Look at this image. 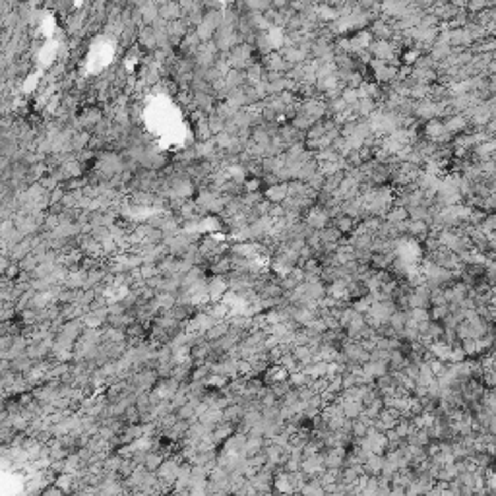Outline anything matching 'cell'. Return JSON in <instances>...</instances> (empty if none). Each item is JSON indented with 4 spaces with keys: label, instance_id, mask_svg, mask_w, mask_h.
I'll return each instance as SVG.
<instances>
[{
    "label": "cell",
    "instance_id": "6da1fadb",
    "mask_svg": "<svg viewBox=\"0 0 496 496\" xmlns=\"http://www.w3.org/2000/svg\"><path fill=\"white\" fill-rule=\"evenodd\" d=\"M304 221H306V223H308V225H310L312 229H316V231H320V229H324V227H326V225H328V223H329V221H332V219H329L328 211L324 210L322 206H318V204H314V206H312L310 210H308V211H306V213H304Z\"/></svg>",
    "mask_w": 496,
    "mask_h": 496
},
{
    "label": "cell",
    "instance_id": "7a4b0ae2",
    "mask_svg": "<svg viewBox=\"0 0 496 496\" xmlns=\"http://www.w3.org/2000/svg\"><path fill=\"white\" fill-rule=\"evenodd\" d=\"M442 120H444L446 130L452 132L454 136L462 134V132H465V130L471 128L469 118H467V115H463V113H452V115H448V117L442 118Z\"/></svg>",
    "mask_w": 496,
    "mask_h": 496
},
{
    "label": "cell",
    "instance_id": "3957f363",
    "mask_svg": "<svg viewBox=\"0 0 496 496\" xmlns=\"http://www.w3.org/2000/svg\"><path fill=\"white\" fill-rule=\"evenodd\" d=\"M473 43H475V39L465 26L450 29V45L454 49H469V47H473Z\"/></svg>",
    "mask_w": 496,
    "mask_h": 496
},
{
    "label": "cell",
    "instance_id": "277c9868",
    "mask_svg": "<svg viewBox=\"0 0 496 496\" xmlns=\"http://www.w3.org/2000/svg\"><path fill=\"white\" fill-rule=\"evenodd\" d=\"M430 233V225L425 219H407L405 221V235H409L411 238H415L417 243L425 241Z\"/></svg>",
    "mask_w": 496,
    "mask_h": 496
},
{
    "label": "cell",
    "instance_id": "5b68a950",
    "mask_svg": "<svg viewBox=\"0 0 496 496\" xmlns=\"http://www.w3.org/2000/svg\"><path fill=\"white\" fill-rule=\"evenodd\" d=\"M208 291H210V301H221V297L229 291L227 275H213L208 279Z\"/></svg>",
    "mask_w": 496,
    "mask_h": 496
},
{
    "label": "cell",
    "instance_id": "8992f818",
    "mask_svg": "<svg viewBox=\"0 0 496 496\" xmlns=\"http://www.w3.org/2000/svg\"><path fill=\"white\" fill-rule=\"evenodd\" d=\"M289 370L283 366V364H279V362H275V364H269L268 370L264 372V384H268V386H271V384H275V382H283V380H289Z\"/></svg>",
    "mask_w": 496,
    "mask_h": 496
},
{
    "label": "cell",
    "instance_id": "52a82bcc",
    "mask_svg": "<svg viewBox=\"0 0 496 496\" xmlns=\"http://www.w3.org/2000/svg\"><path fill=\"white\" fill-rule=\"evenodd\" d=\"M362 372H364V376L370 380H376L380 378V376H384V374H388L390 372V364L384 361H366L364 364H362Z\"/></svg>",
    "mask_w": 496,
    "mask_h": 496
},
{
    "label": "cell",
    "instance_id": "ba28073f",
    "mask_svg": "<svg viewBox=\"0 0 496 496\" xmlns=\"http://www.w3.org/2000/svg\"><path fill=\"white\" fill-rule=\"evenodd\" d=\"M289 196V186L287 182H278L273 186H266L264 188V198L269 200L271 204H281Z\"/></svg>",
    "mask_w": 496,
    "mask_h": 496
},
{
    "label": "cell",
    "instance_id": "9c48e42d",
    "mask_svg": "<svg viewBox=\"0 0 496 496\" xmlns=\"http://www.w3.org/2000/svg\"><path fill=\"white\" fill-rule=\"evenodd\" d=\"M233 432H235V425H233V422H227V420H221L217 427L211 430V442L215 446L223 444L227 438H231Z\"/></svg>",
    "mask_w": 496,
    "mask_h": 496
},
{
    "label": "cell",
    "instance_id": "30bf717a",
    "mask_svg": "<svg viewBox=\"0 0 496 496\" xmlns=\"http://www.w3.org/2000/svg\"><path fill=\"white\" fill-rule=\"evenodd\" d=\"M362 469H364V473H366V475H374V477H378L380 473H382V469H384V455H382V454H370L369 460L362 463Z\"/></svg>",
    "mask_w": 496,
    "mask_h": 496
},
{
    "label": "cell",
    "instance_id": "8fae6325",
    "mask_svg": "<svg viewBox=\"0 0 496 496\" xmlns=\"http://www.w3.org/2000/svg\"><path fill=\"white\" fill-rule=\"evenodd\" d=\"M103 120V113L99 109H85L82 117L78 118V124L84 128H95Z\"/></svg>",
    "mask_w": 496,
    "mask_h": 496
},
{
    "label": "cell",
    "instance_id": "7c38bea8",
    "mask_svg": "<svg viewBox=\"0 0 496 496\" xmlns=\"http://www.w3.org/2000/svg\"><path fill=\"white\" fill-rule=\"evenodd\" d=\"M157 269H159L161 275H165V278L175 275L178 269V258L177 256H173V254H167V256L157 264Z\"/></svg>",
    "mask_w": 496,
    "mask_h": 496
},
{
    "label": "cell",
    "instance_id": "4fadbf2b",
    "mask_svg": "<svg viewBox=\"0 0 496 496\" xmlns=\"http://www.w3.org/2000/svg\"><path fill=\"white\" fill-rule=\"evenodd\" d=\"M384 219H386V221H390V223H394V225H397V223H403V221H407V219H409V213H407V208L394 204V206H392V208L386 211Z\"/></svg>",
    "mask_w": 496,
    "mask_h": 496
},
{
    "label": "cell",
    "instance_id": "5bb4252c",
    "mask_svg": "<svg viewBox=\"0 0 496 496\" xmlns=\"http://www.w3.org/2000/svg\"><path fill=\"white\" fill-rule=\"evenodd\" d=\"M244 415V407L241 403H229L225 409H223V420L227 422H233V425H238L243 420Z\"/></svg>",
    "mask_w": 496,
    "mask_h": 496
},
{
    "label": "cell",
    "instance_id": "9a60e30c",
    "mask_svg": "<svg viewBox=\"0 0 496 496\" xmlns=\"http://www.w3.org/2000/svg\"><path fill=\"white\" fill-rule=\"evenodd\" d=\"M332 223H334V225H336V227L339 229L343 235H351L359 221H357V219H353V217H349V215H345V213H341V215L334 219Z\"/></svg>",
    "mask_w": 496,
    "mask_h": 496
},
{
    "label": "cell",
    "instance_id": "2e32d148",
    "mask_svg": "<svg viewBox=\"0 0 496 496\" xmlns=\"http://www.w3.org/2000/svg\"><path fill=\"white\" fill-rule=\"evenodd\" d=\"M165 457L167 455L163 454L161 450H150L148 452V457H145V463H143V467L148 471H157L161 467V463L165 462Z\"/></svg>",
    "mask_w": 496,
    "mask_h": 496
},
{
    "label": "cell",
    "instance_id": "e0dca14e",
    "mask_svg": "<svg viewBox=\"0 0 496 496\" xmlns=\"http://www.w3.org/2000/svg\"><path fill=\"white\" fill-rule=\"evenodd\" d=\"M390 370H403L405 364H407V355L403 353V349H395L392 351V357H390Z\"/></svg>",
    "mask_w": 496,
    "mask_h": 496
},
{
    "label": "cell",
    "instance_id": "ac0fdd59",
    "mask_svg": "<svg viewBox=\"0 0 496 496\" xmlns=\"http://www.w3.org/2000/svg\"><path fill=\"white\" fill-rule=\"evenodd\" d=\"M140 43H142L143 47H148V49L159 47V43H157V35H155V29H152V27H145V29H142V31H140Z\"/></svg>",
    "mask_w": 496,
    "mask_h": 496
},
{
    "label": "cell",
    "instance_id": "d6986e66",
    "mask_svg": "<svg viewBox=\"0 0 496 496\" xmlns=\"http://www.w3.org/2000/svg\"><path fill=\"white\" fill-rule=\"evenodd\" d=\"M89 235L97 241V243H103L111 236V227H105V225H93L91 233Z\"/></svg>",
    "mask_w": 496,
    "mask_h": 496
},
{
    "label": "cell",
    "instance_id": "ffe728a7",
    "mask_svg": "<svg viewBox=\"0 0 496 496\" xmlns=\"http://www.w3.org/2000/svg\"><path fill=\"white\" fill-rule=\"evenodd\" d=\"M481 229L487 233V235H494L496 233V213H487V217L483 219Z\"/></svg>",
    "mask_w": 496,
    "mask_h": 496
},
{
    "label": "cell",
    "instance_id": "44dd1931",
    "mask_svg": "<svg viewBox=\"0 0 496 496\" xmlns=\"http://www.w3.org/2000/svg\"><path fill=\"white\" fill-rule=\"evenodd\" d=\"M341 97H343V101L347 103V105H355V103L361 99V97H359V89H355V87H343Z\"/></svg>",
    "mask_w": 496,
    "mask_h": 496
},
{
    "label": "cell",
    "instance_id": "7402d4cb",
    "mask_svg": "<svg viewBox=\"0 0 496 496\" xmlns=\"http://www.w3.org/2000/svg\"><path fill=\"white\" fill-rule=\"evenodd\" d=\"M390 357H392V351H388V349H380V347H376V349L370 351V359H372V361L390 362Z\"/></svg>",
    "mask_w": 496,
    "mask_h": 496
},
{
    "label": "cell",
    "instance_id": "603a6c76",
    "mask_svg": "<svg viewBox=\"0 0 496 496\" xmlns=\"http://www.w3.org/2000/svg\"><path fill=\"white\" fill-rule=\"evenodd\" d=\"M140 273H142L143 279H150L153 278V275H157V273H159L157 264H142V266H140Z\"/></svg>",
    "mask_w": 496,
    "mask_h": 496
},
{
    "label": "cell",
    "instance_id": "cb8c5ba5",
    "mask_svg": "<svg viewBox=\"0 0 496 496\" xmlns=\"http://www.w3.org/2000/svg\"><path fill=\"white\" fill-rule=\"evenodd\" d=\"M132 2H134L136 6H142L143 2H148V0H132Z\"/></svg>",
    "mask_w": 496,
    "mask_h": 496
}]
</instances>
